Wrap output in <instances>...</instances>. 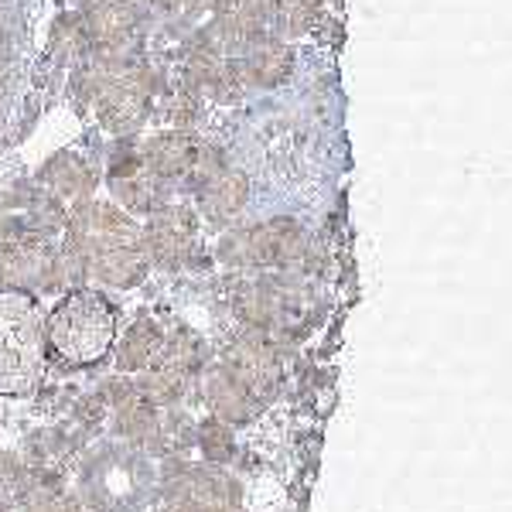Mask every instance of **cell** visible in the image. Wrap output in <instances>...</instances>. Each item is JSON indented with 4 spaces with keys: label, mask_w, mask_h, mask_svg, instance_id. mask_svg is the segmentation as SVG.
<instances>
[{
    "label": "cell",
    "mask_w": 512,
    "mask_h": 512,
    "mask_svg": "<svg viewBox=\"0 0 512 512\" xmlns=\"http://www.w3.org/2000/svg\"><path fill=\"white\" fill-rule=\"evenodd\" d=\"M45 338L69 362H96L110 352L117 338V311L106 297L93 291L69 294L45 321Z\"/></svg>",
    "instance_id": "3"
},
{
    "label": "cell",
    "mask_w": 512,
    "mask_h": 512,
    "mask_svg": "<svg viewBox=\"0 0 512 512\" xmlns=\"http://www.w3.org/2000/svg\"><path fill=\"white\" fill-rule=\"evenodd\" d=\"M144 7H154L161 14H188L198 7V0H140Z\"/></svg>",
    "instance_id": "19"
},
{
    "label": "cell",
    "mask_w": 512,
    "mask_h": 512,
    "mask_svg": "<svg viewBox=\"0 0 512 512\" xmlns=\"http://www.w3.org/2000/svg\"><path fill=\"white\" fill-rule=\"evenodd\" d=\"M246 198H250V185H246L243 175H236V171H216V175H209L202 181V188H198V205H202L205 219L212 222H229L236 219L239 212H243Z\"/></svg>",
    "instance_id": "12"
},
{
    "label": "cell",
    "mask_w": 512,
    "mask_h": 512,
    "mask_svg": "<svg viewBox=\"0 0 512 512\" xmlns=\"http://www.w3.org/2000/svg\"><path fill=\"white\" fill-rule=\"evenodd\" d=\"M21 31H24L21 0H0V130H4L7 110H11V96H14V82H18Z\"/></svg>",
    "instance_id": "11"
},
{
    "label": "cell",
    "mask_w": 512,
    "mask_h": 512,
    "mask_svg": "<svg viewBox=\"0 0 512 512\" xmlns=\"http://www.w3.org/2000/svg\"><path fill=\"white\" fill-rule=\"evenodd\" d=\"M69 253L79 270L110 287H134L147 274L144 233L117 205L86 202L69 222Z\"/></svg>",
    "instance_id": "1"
},
{
    "label": "cell",
    "mask_w": 512,
    "mask_h": 512,
    "mask_svg": "<svg viewBox=\"0 0 512 512\" xmlns=\"http://www.w3.org/2000/svg\"><path fill=\"white\" fill-rule=\"evenodd\" d=\"M41 181H45L48 195L55 202H79L93 192L96 175L89 171V164L82 158H72V154H62V158L48 161L45 171H41Z\"/></svg>",
    "instance_id": "13"
},
{
    "label": "cell",
    "mask_w": 512,
    "mask_h": 512,
    "mask_svg": "<svg viewBox=\"0 0 512 512\" xmlns=\"http://www.w3.org/2000/svg\"><path fill=\"white\" fill-rule=\"evenodd\" d=\"M164 349V332L158 321L151 318H140L137 325H130V332L120 338V349H117V366L123 373H137V369H147L158 352Z\"/></svg>",
    "instance_id": "14"
},
{
    "label": "cell",
    "mask_w": 512,
    "mask_h": 512,
    "mask_svg": "<svg viewBox=\"0 0 512 512\" xmlns=\"http://www.w3.org/2000/svg\"><path fill=\"white\" fill-rule=\"evenodd\" d=\"M202 434H205V451H209V458L222 461V458H226L229 451H233V441H229V434L222 431V427L209 424V427H205Z\"/></svg>",
    "instance_id": "18"
},
{
    "label": "cell",
    "mask_w": 512,
    "mask_h": 512,
    "mask_svg": "<svg viewBox=\"0 0 512 512\" xmlns=\"http://www.w3.org/2000/svg\"><path fill=\"white\" fill-rule=\"evenodd\" d=\"M168 502L175 512H236L239 485L216 468H195L168 485Z\"/></svg>",
    "instance_id": "6"
},
{
    "label": "cell",
    "mask_w": 512,
    "mask_h": 512,
    "mask_svg": "<svg viewBox=\"0 0 512 512\" xmlns=\"http://www.w3.org/2000/svg\"><path fill=\"white\" fill-rule=\"evenodd\" d=\"M205 390H209V400H212V407L219 410L222 417H243L246 410L253 407V400H250V393L243 390V386L236 383L233 376L226 373V369H216V373L209 376V386H205Z\"/></svg>",
    "instance_id": "16"
},
{
    "label": "cell",
    "mask_w": 512,
    "mask_h": 512,
    "mask_svg": "<svg viewBox=\"0 0 512 512\" xmlns=\"http://www.w3.org/2000/svg\"><path fill=\"white\" fill-rule=\"evenodd\" d=\"M328 0H274V18L284 28V35L301 38L321 21Z\"/></svg>",
    "instance_id": "15"
},
{
    "label": "cell",
    "mask_w": 512,
    "mask_h": 512,
    "mask_svg": "<svg viewBox=\"0 0 512 512\" xmlns=\"http://www.w3.org/2000/svg\"><path fill=\"white\" fill-rule=\"evenodd\" d=\"M229 376L250 393V400H263V396L274 393L277 386V355L270 345L256 342V338H246V342H236L233 349L226 352V362H222Z\"/></svg>",
    "instance_id": "10"
},
{
    "label": "cell",
    "mask_w": 512,
    "mask_h": 512,
    "mask_svg": "<svg viewBox=\"0 0 512 512\" xmlns=\"http://www.w3.org/2000/svg\"><path fill=\"white\" fill-rule=\"evenodd\" d=\"M195 216L181 205H164L154 209L151 222L144 229V250L147 260L161 263V267H181L195 246Z\"/></svg>",
    "instance_id": "7"
},
{
    "label": "cell",
    "mask_w": 512,
    "mask_h": 512,
    "mask_svg": "<svg viewBox=\"0 0 512 512\" xmlns=\"http://www.w3.org/2000/svg\"><path fill=\"white\" fill-rule=\"evenodd\" d=\"M205 147L198 144L192 130H164L144 140L140 147V164L151 178L158 181H175L195 175L198 161H202Z\"/></svg>",
    "instance_id": "8"
},
{
    "label": "cell",
    "mask_w": 512,
    "mask_h": 512,
    "mask_svg": "<svg viewBox=\"0 0 512 512\" xmlns=\"http://www.w3.org/2000/svg\"><path fill=\"white\" fill-rule=\"evenodd\" d=\"M158 178H151L144 171V175H137V168L130 171V175H117L113 178V192H117V198L127 209L134 212H151L158 209Z\"/></svg>",
    "instance_id": "17"
},
{
    "label": "cell",
    "mask_w": 512,
    "mask_h": 512,
    "mask_svg": "<svg viewBox=\"0 0 512 512\" xmlns=\"http://www.w3.org/2000/svg\"><path fill=\"white\" fill-rule=\"evenodd\" d=\"M304 253V229L291 219H274L243 229L222 246V260L233 267H287Z\"/></svg>",
    "instance_id": "4"
},
{
    "label": "cell",
    "mask_w": 512,
    "mask_h": 512,
    "mask_svg": "<svg viewBox=\"0 0 512 512\" xmlns=\"http://www.w3.org/2000/svg\"><path fill=\"white\" fill-rule=\"evenodd\" d=\"M59 256L45 236H14L0 243V280L11 287H52Z\"/></svg>",
    "instance_id": "5"
},
{
    "label": "cell",
    "mask_w": 512,
    "mask_h": 512,
    "mask_svg": "<svg viewBox=\"0 0 512 512\" xmlns=\"http://www.w3.org/2000/svg\"><path fill=\"white\" fill-rule=\"evenodd\" d=\"M45 318L24 291L0 294V393H31L41 379Z\"/></svg>",
    "instance_id": "2"
},
{
    "label": "cell",
    "mask_w": 512,
    "mask_h": 512,
    "mask_svg": "<svg viewBox=\"0 0 512 512\" xmlns=\"http://www.w3.org/2000/svg\"><path fill=\"white\" fill-rule=\"evenodd\" d=\"M236 65H239V76H243V86L274 89L280 82L291 79L294 48L284 38H274L270 31H263L253 41H246L243 52L236 55Z\"/></svg>",
    "instance_id": "9"
}]
</instances>
